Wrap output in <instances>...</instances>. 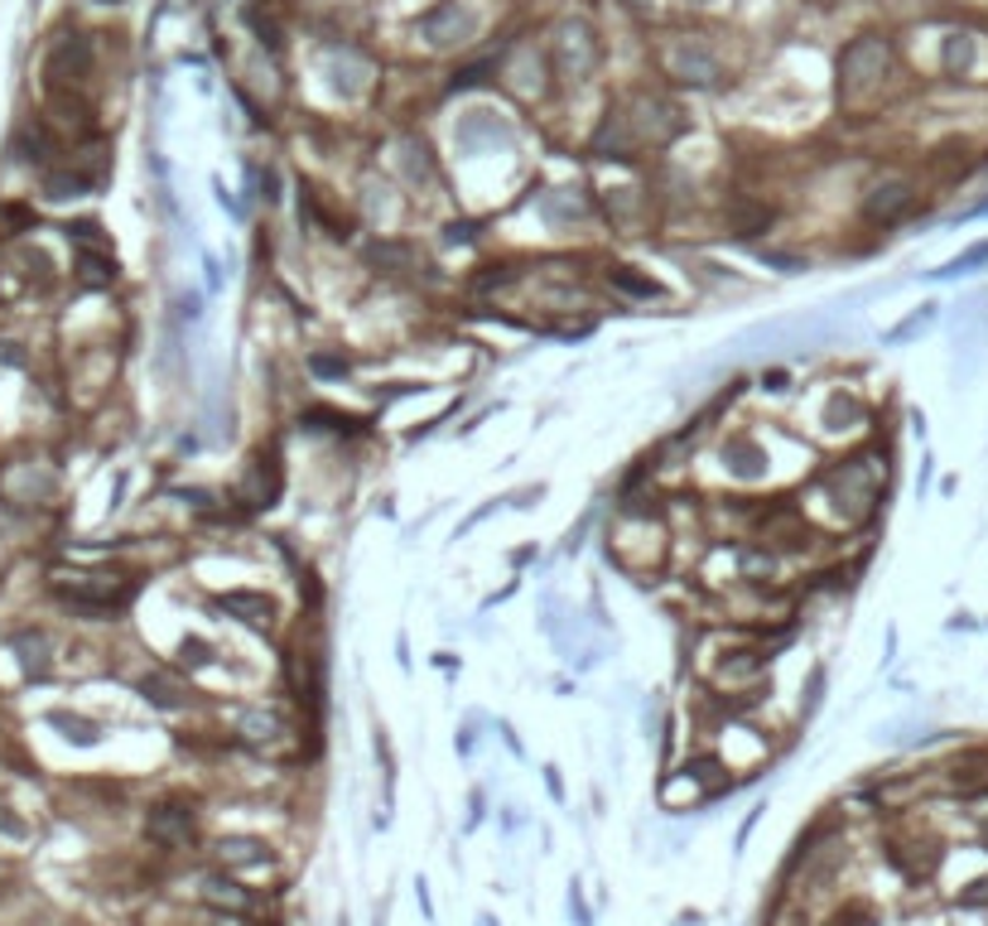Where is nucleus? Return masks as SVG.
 I'll return each mask as SVG.
<instances>
[{"label": "nucleus", "instance_id": "7ed1b4c3", "mask_svg": "<svg viewBox=\"0 0 988 926\" xmlns=\"http://www.w3.org/2000/svg\"><path fill=\"white\" fill-rule=\"evenodd\" d=\"M882 73H887V39H878V35L853 39L849 49L839 53V92L844 97L868 92Z\"/></svg>", "mask_w": 988, "mask_h": 926}, {"label": "nucleus", "instance_id": "7c9ffc66", "mask_svg": "<svg viewBox=\"0 0 988 926\" xmlns=\"http://www.w3.org/2000/svg\"><path fill=\"white\" fill-rule=\"evenodd\" d=\"M733 222H738V232H743V237H752V232L767 227L771 213H767V208H733Z\"/></svg>", "mask_w": 988, "mask_h": 926}, {"label": "nucleus", "instance_id": "2f4dec72", "mask_svg": "<svg viewBox=\"0 0 988 926\" xmlns=\"http://www.w3.org/2000/svg\"><path fill=\"white\" fill-rule=\"evenodd\" d=\"M930 319H936V305H921V314H912L902 329H892V343H902V338H912V333H921Z\"/></svg>", "mask_w": 988, "mask_h": 926}, {"label": "nucleus", "instance_id": "0eeeda50", "mask_svg": "<svg viewBox=\"0 0 988 926\" xmlns=\"http://www.w3.org/2000/svg\"><path fill=\"white\" fill-rule=\"evenodd\" d=\"M627 116H632V126H637V136L651 140V145H666V140H676L680 136V111L670 107V102H660V97H637L632 107H627Z\"/></svg>", "mask_w": 988, "mask_h": 926}, {"label": "nucleus", "instance_id": "4be33fe9", "mask_svg": "<svg viewBox=\"0 0 988 926\" xmlns=\"http://www.w3.org/2000/svg\"><path fill=\"white\" fill-rule=\"evenodd\" d=\"M218 854H222V864H227V868L265 864V844H261V840H251V835H232V840H222V844H218Z\"/></svg>", "mask_w": 988, "mask_h": 926}, {"label": "nucleus", "instance_id": "6e6552de", "mask_svg": "<svg viewBox=\"0 0 988 926\" xmlns=\"http://www.w3.org/2000/svg\"><path fill=\"white\" fill-rule=\"evenodd\" d=\"M637 145H642V136H637L632 116H627V107H617L603 116L598 136H593V155H598V160H632Z\"/></svg>", "mask_w": 988, "mask_h": 926}, {"label": "nucleus", "instance_id": "a19ab883", "mask_svg": "<svg viewBox=\"0 0 988 926\" xmlns=\"http://www.w3.org/2000/svg\"><path fill=\"white\" fill-rule=\"evenodd\" d=\"M338 926H347V917H343V922H338Z\"/></svg>", "mask_w": 988, "mask_h": 926}, {"label": "nucleus", "instance_id": "58836bf2", "mask_svg": "<svg viewBox=\"0 0 988 926\" xmlns=\"http://www.w3.org/2000/svg\"><path fill=\"white\" fill-rule=\"evenodd\" d=\"M690 5H714V0H690Z\"/></svg>", "mask_w": 988, "mask_h": 926}, {"label": "nucleus", "instance_id": "412c9836", "mask_svg": "<svg viewBox=\"0 0 988 926\" xmlns=\"http://www.w3.org/2000/svg\"><path fill=\"white\" fill-rule=\"evenodd\" d=\"M140 695L150 700L155 709H178V705H184V690H178V680H174V676H164V671L140 676Z\"/></svg>", "mask_w": 988, "mask_h": 926}, {"label": "nucleus", "instance_id": "f8f14e48", "mask_svg": "<svg viewBox=\"0 0 988 926\" xmlns=\"http://www.w3.org/2000/svg\"><path fill=\"white\" fill-rule=\"evenodd\" d=\"M275 497H280V464H275V454H256L251 468H246L242 502H246V507H275Z\"/></svg>", "mask_w": 988, "mask_h": 926}, {"label": "nucleus", "instance_id": "4468645a", "mask_svg": "<svg viewBox=\"0 0 988 926\" xmlns=\"http://www.w3.org/2000/svg\"><path fill=\"white\" fill-rule=\"evenodd\" d=\"M482 140L497 145V140H507V131H502V121L492 116V111H468V116L458 121V145H464V150H478Z\"/></svg>", "mask_w": 988, "mask_h": 926}, {"label": "nucleus", "instance_id": "f3484780", "mask_svg": "<svg viewBox=\"0 0 988 926\" xmlns=\"http://www.w3.org/2000/svg\"><path fill=\"white\" fill-rule=\"evenodd\" d=\"M203 898L212 902V908L251 912V892H242V884H232V878H222V874H208L203 878Z\"/></svg>", "mask_w": 988, "mask_h": 926}, {"label": "nucleus", "instance_id": "423d86ee", "mask_svg": "<svg viewBox=\"0 0 988 926\" xmlns=\"http://www.w3.org/2000/svg\"><path fill=\"white\" fill-rule=\"evenodd\" d=\"M555 63L565 77H589L598 69V39H593V29L583 20H565L555 29Z\"/></svg>", "mask_w": 988, "mask_h": 926}, {"label": "nucleus", "instance_id": "39448f33", "mask_svg": "<svg viewBox=\"0 0 988 926\" xmlns=\"http://www.w3.org/2000/svg\"><path fill=\"white\" fill-rule=\"evenodd\" d=\"M473 29H478L473 10L458 5V0H444V5L424 10V20H420V35L430 49H458V44L473 39Z\"/></svg>", "mask_w": 988, "mask_h": 926}, {"label": "nucleus", "instance_id": "4c0bfd02", "mask_svg": "<svg viewBox=\"0 0 988 926\" xmlns=\"http://www.w3.org/2000/svg\"><path fill=\"white\" fill-rule=\"evenodd\" d=\"M545 782H549V791H555V797H565V782H559V773H555V767L545 773Z\"/></svg>", "mask_w": 988, "mask_h": 926}, {"label": "nucleus", "instance_id": "ddd939ff", "mask_svg": "<svg viewBox=\"0 0 988 926\" xmlns=\"http://www.w3.org/2000/svg\"><path fill=\"white\" fill-rule=\"evenodd\" d=\"M150 840L164 844V850H184V844L194 840V816H188L184 806H160L150 816Z\"/></svg>", "mask_w": 988, "mask_h": 926}, {"label": "nucleus", "instance_id": "6ab92c4d", "mask_svg": "<svg viewBox=\"0 0 988 926\" xmlns=\"http://www.w3.org/2000/svg\"><path fill=\"white\" fill-rule=\"evenodd\" d=\"M92 184L97 178L92 174H83V170H53L49 178H44V198H83V194H92Z\"/></svg>", "mask_w": 988, "mask_h": 926}, {"label": "nucleus", "instance_id": "aec40b11", "mask_svg": "<svg viewBox=\"0 0 988 926\" xmlns=\"http://www.w3.org/2000/svg\"><path fill=\"white\" fill-rule=\"evenodd\" d=\"M15 656H20V666H25L29 676H44L49 671V638H44V632H20L15 642Z\"/></svg>", "mask_w": 988, "mask_h": 926}, {"label": "nucleus", "instance_id": "72a5a7b5", "mask_svg": "<svg viewBox=\"0 0 988 926\" xmlns=\"http://www.w3.org/2000/svg\"><path fill=\"white\" fill-rule=\"evenodd\" d=\"M184 662L203 666V662H208V642H203V638H184Z\"/></svg>", "mask_w": 988, "mask_h": 926}, {"label": "nucleus", "instance_id": "f704fd0d", "mask_svg": "<svg viewBox=\"0 0 988 926\" xmlns=\"http://www.w3.org/2000/svg\"><path fill=\"white\" fill-rule=\"evenodd\" d=\"M569 912H575V917H579V926H589V922H593L589 902H583V898H579V884H575V888H569Z\"/></svg>", "mask_w": 988, "mask_h": 926}, {"label": "nucleus", "instance_id": "c85d7f7f", "mask_svg": "<svg viewBox=\"0 0 988 926\" xmlns=\"http://www.w3.org/2000/svg\"><path fill=\"white\" fill-rule=\"evenodd\" d=\"M988 261V242H979V247H970V251H964V256H954V261L950 266H940V281H954V275H964V271H974V266H984Z\"/></svg>", "mask_w": 988, "mask_h": 926}, {"label": "nucleus", "instance_id": "1a4fd4ad", "mask_svg": "<svg viewBox=\"0 0 988 926\" xmlns=\"http://www.w3.org/2000/svg\"><path fill=\"white\" fill-rule=\"evenodd\" d=\"M323 73H329L333 92H343V97L367 92V83H372V63H367L357 49H329L323 53Z\"/></svg>", "mask_w": 988, "mask_h": 926}, {"label": "nucleus", "instance_id": "a211bd4d", "mask_svg": "<svg viewBox=\"0 0 988 926\" xmlns=\"http://www.w3.org/2000/svg\"><path fill=\"white\" fill-rule=\"evenodd\" d=\"M541 213L549 222H583L589 218V203H583V194H575V188H555V194H545Z\"/></svg>", "mask_w": 988, "mask_h": 926}, {"label": "nucleus", "instance_id": "9b49d317", "mask_svg": "<svg viewBox=\"0 0 988 926\" xmlns=\"http://www.w3.org/2000/svg\"><path fill=\"white\" fill-rule=\"evenodd\" d=\"M218 608L232 613V618L246 622V628H256V632H265L275 622V604L265 594H256V589H227V594L218 598Z\"/></svg>", "mask_w": 988, "mask_h": 926}, {"label": "nucleus", "instance_id": "b1692460", "mask_svg": "<svg viewBox=\"0 0 988 926\" xmlns=\"http://www.w3.org/2000/svg\"><path fill=\"white\" fill-rule=\"evenodd\" d=\"M242 733H246L251 743H271V739H280V733H285V724H280V714L246 709V714H242Z\"/></svg>", "mask_w": 988, "mask_h": 926}, {"label": "nucleus", "instance_id": "393cba45", "mask_svg": "<svg viewBox=\"0 0 988 926\" xmlns=\"http://www.w3.org/2000/svg\"><path fill=\"white\" fill-rule=\"evenodd\" d=\"M608 285H617L622 295H637V299H656V295H660L656 281H651V275H637L632 266H613V271H608Z\"/></svg>", "mask_w": 988, "mask_h": 926}, {"label": "nucleus", "instance_id": "ea45409f", "mask_svg": "<svg viewBox=\"0 0 988 926\" xmlns=\"http://www.w3.org/2000/svg\"><path fill=\"white\" fill-rule=\"evenodd\" d=\"M984 840H988V825H984Z\"/></svg>", "mask_w": 988, "mask_h": 926}, {"label": "nucleus", "instance_id": "5701e85b", "mask_svg": "<svg viewBox=\"0 0 988 926\" xmlns=\"http://www.w3.org/2000/svg\"><path fill=\"white\" fill-rule=\"evenodd\" d=\"M724 459H728V468H733L738 478H748V483H752V478H762V464H767V459H762V449H757L752 440H728Z\"/></svg>", "mask_w": 988, "mask_h": 926}, {"label": "nucleus", "instance_id": "dca6fc26", "mask_svg": "<svg viewBox=\"0 0 988 926\" xmlns=\"http://www.w3.org/2000/svg\"><path fill=\"white\" fill-rule=\"evenodd\" d=\"M49 724H53V729H63V739L77 743V749H92V743H102V729H97L92 719H83V714H73V709H53Z\"/></svg>", "mask_w": 988, "mask_h": 926}, {"label": "nucleus", "instance_id": "cd10ccee", "mask_svg": "<svg viewBox=\"0 0 988 926\" xmlns=\"http://www.w3.org/2000/svg\"><path fill=\"white\" fill-rule=\"evenodd\" d=\"M15 150H20V160L25 164H44L49 160V140H44V131H20V140H15Z\"/></svg>", "mask_w": 988, "mask_h": 926}, {"label": "nucleus", "instance_id": "473e14b6", "mask_svg": "<svg viewBox=\"0 0 988 926\" xmlns=\"http://www.w3.org/2000/svg\"><path fill=\"white\" fill-rule=\"evenodd\" d=\"M762 261L781 266V271H805V261H801V256H791V251H762Z\"/></svg>", "mask_w": 988, "mask_h": 926}, {"label": "nucleus", "instance_id": "c9c22d12", "mask_svg": "<svg viewBox=\"0 0 988 926\" xmlns=\"http://www.w3.org/2000/svg\"><path fill=\"white\" fill-rule=\"evenodd\" d=\"M819 690H825V671H815V676H811V695H805V714H815V705H819Z\"/></svg>", "mask_w": 988, "mask_h": 926}, {"label": "nucleus", "instance_id": "79ce46f5", "mask_svg": "<svg viewBox=\"0 0 988 926\" xmlns=\"http://www.w3.org/2000/svg\"><path fill=\"white\" fill-rule=\"evenodd\" d=\"M637 5H646V0H637Z\"/></svg>", "mask_w": 988, "mask_h": 926}, {"label": "nucleus", "instance_id": "bb28decb", "mask_svg": "<svg viewBox=\"0 0 988 926\" xmlns=\"http://www.w3.org/2000/svg\"><path fill=\"white\" fill-rule=\"evenodd\" d=\"M77 266H83V281H87V285H111V281H116V261H111L107 251H102V256L83 251V261H77Z\"/></svg>", "mask_w": 988, "mask_h": 926}, {"label": "nucleus", "instance_id": "a878e982", "mask_svg": "<svg viewBox=\"0 0 988 926\" xmlns=\"http://www.w3.org/2000/svg\"><path fill=\"white\" fill-rule=\"evenodd\" d=\"M940 63H946V73H970V63H974V39H970V35H950L946 49H940Z\"/></svg>", "mask_w": 988, "mask_h": 926}, {"label": "nucleus", "instance_id": "9d476101", "mask_svg": "<svg viewBox=\"0 0 988 926\" xmlns=\"http://www.w3.org/2000/svg\"><path fill=\"white\" fill-rule=\"evenodd\" d=\"M912 203H916V194H912V184H906V178H882V184L868 188V198H863V213H868V222H897V218L912 213Z\"/></svg>", "mask_w": 988, "mask_h": 926}, {"label": "nucleus", "instance_id": "c756f323", "mask_svg": "<svg viewBox=\"0 0 988 926\" xmlns=\"http://www.w3.org/2000/svg\"><path fill=\"white\" fill-rule=\"evenodd\" d=\"M309 372H313V376H329V382H333V376H347V372H353V362H347V357H333V353H313V357H309Z\"/></svg>", "mask_w": 988, "mask_h": 926}, {"label": "nucleus", "instance_id": "2eb2a0df", "mask_svg": "<svg viewBox=\"0 0 988 926\" xmlns=\"http://www.w3.org/2000/svg\"><path fill=\"white\" fill-rule=\"evenodd\" d=\"M400 170L410 174V184H434L440 178V170H434V160H430V145L424 140H415V136H400Z\"/></svg>", "mask_w": 988, "mask_h": 926}, {"label": "nucleus", "instance_id": "f257e3e1", "mask_svg": "<svg viewBox=\"0 0 988 926\" xmlns=\"http://www.w3.org/2000/svg\"><path fill=\"white\" fill-rule=\"evenodd\" d=\"M53 594L83 613H111L131 598V584L116 575H59L53 579Z\"/></svg>", "mask_w": 988, "mask_h": 926}, {"label": "nucleus", "instance_id": "f03ea898", "mask_svg": "<svg viewBox=\"0 0 988 926\" xmlns=\"http://www.w3.org/2000/svg\"><path fill=\"white\" fill-rule=\"evenodd\" d=\"M666 73L684 87H718L724 63H718V53L700 35H680L666 44Z\"/></svg>", "mask_w": 988, "mask_h": 926}, {"label": "nucleus", "instance_id": "20e7f679", "mask_svg": "<svg viewBox=\"0 0 988 926\" xmlns=\"http://www.w3.org/2000/svg\"><path fill=\"white\" fill-rule=\"evenodd\" d=\"M92 73V44L83 35H63L53 39L49 59H44V77H49V92H73V87L87 83Z\"/></svg>", "mask_w": 988, "mask_h": 926}, {"label": "nucleus", "instance_id": "e433bc0d", "mask_svg": "<svg viewBox=\"0 0 988 926\" xmlns=\"http://www.w3.org/2000/svg\"><path fill=\"white\" fill-rule=\"evenodd\" d=\"M448 242H473V222H454V227H448Z\"/></svg>", "mask_w": 988, "mask_h": 926}]
</instances>
